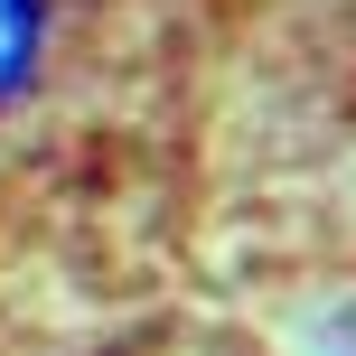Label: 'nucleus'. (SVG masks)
<instances>
[{"mask_svg": "<svg viewBox=\"0 0 356 356\" xmlns=\"http://www.w3.org/2000/svg\"><path fill=\"white\" fill-rule=\"evenodd\" d=\"M113 0H0V122L29 113V94L85 47V29L104 19ZM150 10V0H141Z\"/></svg>", "mask_w": 356, "mask_h": 356, "instance_id": "obj_1", "label": "nucleus"}]
</instances>
